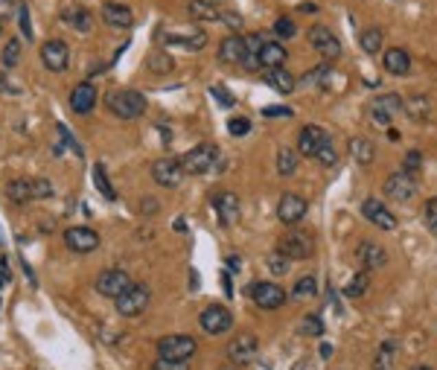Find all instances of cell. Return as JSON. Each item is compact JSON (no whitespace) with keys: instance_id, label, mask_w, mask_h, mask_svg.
I'll return each mask as SVG.
<instances>
[{"instance_id":"cell-1","label":"cell","mask_w":437,"mask_h":370,"mask_svg":"<svg viewBox=\"0 0 437 370\" xmlns=\"http://www.w3.org/2000/svg\"><path fill=\"white\" fill-rule=\"evenodd\" d=\"M105 105L120 120H137V117L146 114V96L140 91H128V88L111 91L105 96Z\"/></svg>"},{"instance_id":"cell-2","label":"cell","mask_w":437,"mask_h":370,"mask_svg":"<svg viewBox=\"0 0 437 370\" xmlns=\"http://www.w3.org/2000/svg\"><path fill=\"white\" fill-rule=\"evenodd\" d=\"M6 195L12 202H35V199H50L53 195V184L47 178H15L6 184Z\"/></svg>"},{"instance_id":"cell-3","label":"cell","mask_w":437,"mask_h":370,"mask_svg":"<svg viewBox=\"0 0 437 370\" xmlns=\"http://www.w3.org/2000/svg\"><path fill=\"white\" fill-rule=\"evenodd\" d=\"M114 303H117V312L123 315V318H137V315H143L146 309H149L152 292H149L146 283H131V286L120 294Z\"/></svg>"},{"instance_id":"cell-4","label":"cell","mask_w":437,"mask_h":370,"mask_svg":"<svg viewBox=\"0 0 437 370\" xmlns=\"http://www.w3.org/2000/svg\"><path fill=\"white\" fill-rule=\"evenodd\" d=\"M181 160V169H184V175H208V172L216 166L218 160V149L213 143H199L196 149H190Z\"/></svg>"},{"instance_id":"cell-5","label":"cell","mask_w":437,"mask_h":370,"mask_svg":"<svg viewBox=\"0 0 437 370\" xmlns=\"http://www.w3.org/2000/svg\"><path fill=\"white\" fill-rule=\"evenodd\" d=\"M277 254H283L286 260H309L315 257V237L309 230H289L277 242Z\"/></svg>"},{"instance_id":"cell-6","label":"cell","mask_w":437,"mask_h":370,"mask_svg":"<svg viewBox=\"0 0 437 370\" xmlns=\"http://www.w3.org/2000/svg\"><path fill=\"white\" fill-rule=\"evenodd\" d=\"M199 350V344L192 336H164L157 341V359L164 362H187Z\"/></svg>"},{"instance_id":"cell-7","label":"cell","mask_w":437,"mask_h":370,"mask_svg":"<svg viewBox=\"0 0 437 370\" xmlns=\"http://www.w3.org/2000/svg\"><path fill=\"white\" fill-rule=\"evenodd\" d=\"M306 39L312 44V50L321 53L326 61H333V58L341 56V39H338V35L326 27V23H312L309 32H306Z\"/></svg>"},{"instance_id":"cell-8","label":"cell","mask_w":437,"mask_h":370,"mask_svg":"<svg viewBox=\"0 0 437 370\" xmlns=\"http://www.w3.org/2000/svg\"><path fill=\"white\" fill-rule=\"evenodd\" d=\"M330 146H333L330 131L321 126H303L298 134V155H303V157H318Z\"/></svg>"},{"instance_id":"cell-9","label":"cell","mask_w":437,"mask_h":370,"mask_svg":"<svg viewBox=\"0 0 437 370\" xmlns=\"http://www.w3.org/2000/svg\"><path fill=\"white\" fill-rule=\"evenodd\" d=\"M248 298L260 306V309H280V306L286 303V289L283 286H277V283H269V280H262V283H251L248 286Z\"/></svg>"},{"instance_id":"cell-10","label":"cell","mask_w":437,"mask_h":370,"mask_svg":"<svg viewBox=\"0 0 437 370\" xmlns=\"http://www.w3.org/2000/svg\"><path fill=\"white\" fill-rule=\"evenodd\" d=\"M199 324L208 336H222V332H227L230 327H234V312L222 303H210L208 309L199 315Z\"/></svg>"},{"instance_id":"cell-11","label":"cell","mask_w":437,"mask_h":370,"mask_svg":"<svg viewBox=\"0 0 437 370\" xmlns=\"http://www.w3.org/2000/svg\"><path fill=\"white\" fill-rule=\"evenodd\" d=\"M385 195L396 204H405L417 195V184H414V175H408V172H391V175L385 178Z\"/></svg>"},{"instance_id":"cell-12","label":"cell","mask_w":437,"mask_h":370,"mask_svg":"<svg viewBox=\"0 0 437 370\" xmlns=\"http://www.w3.org/2000/svg\"><path fill=\"white\" fill-rule=\"evenodd\" d=\"M361 216L368 219L373 228H379V230H396V225H399L396 213L379 199H364L361 202Z\"/></svg>"},{"instance_id":"cell-13","label":"cell","mask_w":437,"mask_h":370,"mask_svg":"<svg viewBox=\"0 0 437 370\" xmlns=\"http://www.w3.org/2000/svg\"><path fill=\"white\" fill-rule=\"evenodd\" d=\"M257 350H260V341L254 332H239L234 336V341L227 344V359L234 364H251L257 359Z\"/></svg>"},{"instance_id":"cell-14","label":"cell","mask_w":437,"mask_h":370,"mask_svg":"<svg viewBox=\"0 0 437 370\" xmlns=\"http://www.w3.org/2000/svg\"><path fill=\"white\" fill-rule=\"evenodd\" d=\"M399 114H405V102H403V96H396V94H382V96H376L373 105H370V117L379 122V126H388L394 117Z\"/></svg>"},{"instance_id":"cell-15","label":"cell","mask_w":437,"mask_h":370,"mask_svg":"<svg viewBox=\"0 0 437 370\" xmlns=\"http://www.w3.org/2000/svg\"><path fill=\"white\" fill-rule=\"evenodd\" d=\"M152 178L155 184H161L166 190H175L181 181H184V169H181L178 157H161L152 164Z\"/></svg>"},{"instance_id":"cell-16","label":"cell","mask_w":437,"mask_h":370,"mask_svg":"<svg viewBox=\"0 0 437 370\" xmlns=\"http://www.w3.org/2000/svg\"><path fill=\"white\" fill-rule=\"evenodd\" d=\"M306 210H309V202L298 193H283L280 202H277V219H280L283 225H298V221L306 216Z\"/></svg>"},{"instance_id":"cell-17","label":"cell","mask_w":437,"mask_h":370,"mask_svg":"<svg viewBox=\"0 0 437 370\" xmlns=\"http://www.w3.org/2000/svg\"><path fill=\"white\" fill-rule=\"evenodd\" d=\"M128 286H131V277H128V271H123V268H108V271H102V274L96 277V292L105 294V298H114V301Z\"/></svg>"},{"instance_id":"cell-18","label":"cell","mask_w":437,"mask_h":370,"mask_svg":"<svg viewBox=\"0 0 437 370\" xmlns=\"http://www.w3.org/2000/svg\"><path fill=\"white\" fill-rule=\"evenodd\" d=\"M65 242H67V248L73 254H91V251L100 248V233H96L93 228H85V225L67 228L65 230Z\"/></svg>"},{"instance_id":"cell-19","label":"cell","mask_w":437,"mask_h":370,"mask_svg":"<svg viewBox=\"0 0 437 370\" xmlns=\"http://www.w3.org/2000/svg\"><path fill=\"white\" fill-rule=\"evenodd\" d=\"M41 61L50 73H62L67 70V61H70V50L62 39H53V41H44L41 44Z\"/></svg>"},{"instance_id":"cell-20","label":"cell","mask_w":437,"mask_h":370,"mask_svg":"<svg viewBox=\"0 0 437 370\" xmlns=\"http://www.w3.org/2000/svg\"><path fill=\"white\" fill-rule=\"evenodd\" d=\"M356 260L361 263V271H373V268H382L388 263V251L382 248L379 242L364 239V242H359V248H356Z\"/></svg>"},{"instance_id":"cell-21","label":"cell","mask_w":437,"mask_h":370,"mask_svg":"<svg viewBox=\"0 0 437 370\" xmlns=\"http://www.w3.org/2000/svg\"><path fill=\"white\" fill-rule=\"evenodd\" d=\"M96 105V85L93 82H79L76 88L70 91V108L76 114H91Z\"/></svg>"},{"instance_id":"cell-22","label":"cell","mask_w":437,"mask_h":370,"mask_svg":"<svg viewBox=\"0 0 437 370\" xmlns=\"http://www.w3.org/2000/svg\"><path fill=\"white\" fill-rule=\"evenodd\" d=\"M102 21L114 30H128L135 27V12L126 3H102Z\"/></svg>"},{"instance_id":"cell-23","label":"cell","mask_w":437,"mask_h":370,"mask_svg":"<svg viewBox=\"0 0 437 370\" xmlns=\"http://www.w3.org/2000/svg\"><path fill=\"white\" fill-rule=\"evenodd\" d=\"M286 47L280 41H265L262 44V50L257 56V70H274V67H283L286 65Z\"/></svg>"},{"instance_id":"cell-24","label":"cell","mask_w":437,"mask_h":370,"mask_svg":"<svg viewBox=\"0 0 437 370\" xmlns=\"http://www.w3.org/2000/svg\"><path fill=\"white\" fill-rule=\"evenodd\" d=\"M218 61H225V65H242L245 61V39L242 35H227L218 44Z\"/></svg>"},{"instance_id":"cell-25","label":"cell","mask_w":437,"mask_h":370,"mask_svg":"<svg viewBox=\"0 0 437 370\" xmlns=\"http://www.w3.org/2000/svg\"><path fill=\"white\" fill-rule=\"evenodd\" d=\"M382 67L391 73V76H408L411 73V56L403 50V47H391V50H385V56H382Z\"/></svg>"},{"instance_id":"cell-26","label":"cell","mask_w":437,"mask_h":370,"mask_svg":"<svg viewBox=\"0 0 437 370\" xmlns=\"http://www.w3.org/2000/svg\"><path fill=\"white\" fill-rule=\"evenodd\" d=\"M225 12V0H190L192 21H218Z\"/></svg>"},{"instance_id":"cell-27","label":"cell","mask_w":437,"mask_h":370,"mask_svg":"<svg viewBox=\"0 0 437 370\" xmlns=\"http://www.w3.org/2000/svg\"><path fill=\"white\" fill-rule=\"evenodd\" d=\"M164 44H175L184 50H201L208 44V32L192 30V32H164Z\"/></svg>"},{"instance_id":"cell-28","label":"cell","mask_w":437,"mask_h":370,"mask_svg":"<svg viewBox=\"0 0 437 370\" xmlns=\"http://www.w3.org/2000/svg\"><path fill=\"white\" fill-rule=\"evenodd\" d=\"M213 207H216V213H218V221L222 225H230L236 216H239V199L234 193H216L213 195Z\"/></svg>"},{"instance_id":"cell-29","label":"cell","mask_w":437,"mask_h":370,"mask_svg":"<svg viewBox=\"0 0 437 370\" xmlns=\"http://www.w3.org/2000/svg\"><path fill=\"white\" fill-rule=\"evenodd\" d=\"M265 85H269V88H274L277 94L289 96V94H295L298 79L291 76V73H289L286 67H274V70H265Z\"/></svg>"},{"instance_id":"cell-30","label":"cell","mask_w":437,"mask_h":370,"mask_svg":"<svg viewBox=\"0 0 437 370\" xmlns=\"http://www.w3.org/2000/svg\"><path fill=\"white\" fill-rule=\"evenodd\" d=\"M62 21L67 23V27L76 30V32H91V27H93V15L88 9H82V6H67L62 12Z\"/></svg>"},{"instance_id":"cell-31","label":"cell","mask_w":437,"mask_h":370,"mask_svg":"<svg viewBox=\"0 0 437 370\" xmlns=\"http://www.w3.org/2000/svg\"><path fill=\"white\" fill-rule=\"evenodd\" d=\"M399 344L396 341H382L379 344V350H376L373 356V370H394L396 367V350Z\"/></svg>"},{"instance_id":"cell-32","label":"cell","mask_w":437,"mask_h":370,"mask_svg":"<svg viewBox=\"0 0 437 370\" xmlns=\"http://www.w3.org/2000/svg\"><path fill=\"white\" fill-rule=\"evenodd\" d=\"M350 155H353L356 164L370 166L373 157H376V149H373V143L368 138H353V140H350Z\"/></svg>"},{"instance_id":"cell-33","label":"cell","mask_w":437,"mask_h":370,"mask_svg":"<svg viewBox=\"0 0 437 370\" xmlns=\"http://www.w3.org/2000/svg\"><path fill=\"white\" fill-rule=\"evenodd\" d=\"M315 294H318V280H315V274H303L295 289H291V298L295 301H312Z\"/></svg>"},{"instance_id":"cell-34","label":"cell","mask_w":437,"mask_h":370,"mask_svg":"<svg viewBox=\"0 0 437 370\" xmlns=\"http://www.w3.org/2000/svg\"><path fill=\"white\" fill-rule=\"evenodd\" d=\"M382 41H385V35H382V30H379V27H370V30H364V32H361V39H359L361 50L368 53V56H376V53H382Z\"/></svg>"},{"instance_id":"cell-35","label":"cell","mask_w":437,"mask_h":370,"mask_svg":"<svg viewBox=\"0 0 437 370\" xmlns=\"http://www.w3.org/2000/svg\"><path fill=\"white\" fill-rule=\"evenodd\" d=\"M262 44H265V39L260 32H251L245 39V61H242V65H245L248 70H257V56L262 50Z\"/></svg>"},{"instance_id":"cell-36","label":"cell","mask_w":437,"mask_h":370,"mask_svg":"<svg viewBox=\"0 0 437 370\" xmlns=\"http://www.w3.org/2000/svg\"><path fill=\"white\" fill-rule=\"evenodd\" d=\"M91 178H93V184H96V190H100L108 202H114V199H117V193H114V187H111V178H108V172H105L102 164H93Z\"/></svg>"},{"instance_id":"cell-37","label":"cell","mask_w":437,"mask_h":370,"mask_svg":"<svg viewBox=\"0 0 437 370\" xmlns=\"http://www.w3.org/2000/svg\"><path fill=\"white\" fill-rule=\"evenodd\" d=\"M368 286H370V274H368V271H356V274L347 280L344 294H347L350 301H353V298H361V294L368 292Z\"/></svg>"},{"instance_id":"cell-38","label":"cell","mask_w":437,"mask_h":370,"mask_svg":"<svg viewBox=\"0 0 437 370\" xmlns=\"http://www.w3.org/2000/svg\"><path fill=\"white\" fill-rule=\"evenodd\" d=\"M146 67H149L152 73H172L175 61L169 58V53H164L161 47H157V50H152V53H149V58H146Z\"/></svg>"},{"instance_id":"cell-39","label":"cell","mask_w":437,"mask_h":370,"mask_svg":"<svg viewBox=\"0 0 437 370\" xmlns=\"http://www.w3.org/2000/svg\"><path fill=\"white\" fill-rule=\"evenodd\" d=\"M330 76H333V65H330V61H324V65H318L312 73H306L300 82H303V88H312V85H326Z\"/></svg>"},{"instance_id":"cell-40","label":"cell","mask_w":437,"mask_h":370,"mask_svg":"<svg viewBox=\"0 0 437 370\" xmlns=\"http://www.w3.org/2000/svg\"><path fill=\"white\" fill-rule=\"evenodd\" d=\"M18 58H21V41L18 39H9L3 44V56H0V65H3V70L9 73L12 67L18 65Z\"/></svg>"},{"instance_id":"cell-41","label":"cell","mask_w":437,"mask_h":370,"mask_svg":"<svg viewBox=\"0 0 437 370\" xmlns=\"http://www.w3.org/2000/svg\"><path fill=\"white\" fill-rule=\"evenodd\" d=\"M295 169H298V152L283 146V149L277 152V172H280V175H291Z\"/></svg>"},{"instance_id":"cell-42","label":"cell","mask_w":437,"mask_h":370,"mask_svg":"<svg viewBox=\"0 0 437 370\" xmlns=\"http://www.w3.org/2000/svg\"><path fill=\"white\" fill-rule=\"evenodd\" d=\"M324 332V320H321V315H306L303 318V324H300V336H321Z\"/></svg>"},{"instance_id":"cell-43","label":"cell","mask_w":437,"mask_h":370,"mask_svg":"<svg viewBox=\"0 0 437 370\" xmlns=\"http://www.w3.org/2000/svg\"><path fill=\"white\" fill-rule=\"evenodd\" d=\"M423 219H426V228L437 237V195H434V199H429L426 207H423Z\"/></svg>"},{"instance_id":"cell-44","label":"cell","mask_w":437,"mask_h":370,"mask_svg":"<svg viewBox=\"0 0 437 370\" xmlns=\"http://www.w3.org/2000/svg\"><path fill=\"white\" fill-rule=\"evenodd\" d=\"M289 265H291V260H286L283 254H269V271H271L274 277L286 274V271H289Z\"/></svg>"},{"instance_id":"cell-45","label":"cell","mask_w":437,"mask_h":370,"mask_svg":"<svg viewBox=\"0 0 437 370\" xmlns=\"http://www.w3.org/2000/svg\"><path fill=\"white\" fill-rule=\"evenodd\" d=\"M274 32H277V39H291V35L298 32V27H295V21H291V18H277L274 21Z\"/></svg>"},{"instance_id":"cell-46","label":"cell","mask_w":437,"mask_h":370,"mask_svg":"<svg viewBox=\"0 0 437 370\" xmlns=\"http://www.w3.org/2000/svg\"><path fill=\"white\" fill-rule=\"evenodd\" d=\"M227 131L234 134V138H245V134L251 131V122L245 117H234V120L227 122Z\"/></svg>"},{"instance_id":"cell-47","label":"cell","mask_w":437,"mask_h":370,"mask_svg":"<svg viewBox=\"0 0 437 370\" xmlns=\"http://www.w3.org/2000/svg\"><path fill=\"white\" fill-rule=\"evenodd\" d=\"M18 27H21V32H23V39H32V27H30V9H27V3H21L18 6Z\"/></svg>"},{"instance_id":"cell-48","label":"cell","mask_w":437,"mask_h":370,"mask_svg":"<svg viewBox=\"0 0 437 370\" xmlns=\"http://www.w3.org/2000/svg\"><path fill=\"white\" fill-rule=\"evenodd\" d=\"M423 166V155L417 152V149H411L408 155H405V164H403V172H408V175H414V172Z\"/></svg>"},{"instance_id":"cell-49","label":"cell","mask_w":437,"mask_h":370,"mask_svg":"<svg viewBox=\"0 0 437 370\" xmlns=\"http://www.w3.org/2000/svg\"><path fill=\"white\" fill-rule=\"evenodd\" d=\"M149 370H190L187 362H164V359H155Z\"/></svg>"},{"instance_id":"cell-50","label":"cell","mask_w":437,"mask_h":370,"mask_svg":"<svg viewBox=\"0 0 437 370\" xmlns=\"http://www.w3.org/2000/svg\"><path fill=\"white\" fill-rule=\"evenodd\" d=\"M18 0H0V23L12 18V12H18Z\"/></svg>"},{"instance_id":"cell-51","label":"cell","mask_w":437,"mask_h":370,"mask_svg":"<svg viewBox=\"0 0 437 370\" xmlns=\"http://www.w3.org/2000/svg\"><path fill=\"white\" fill-rule=\"evenodd\" d=\"M218 21L227 23L230 30H239V27H242V15H239V12H230V9H225V12H222V18H218Z\"/></svg>"},{"instance_id":"cell-52","label":"cell","mask_w":437,"mask_h":370,"mask_svg":"<svg viewBox=\"0 0 437 370\" xmlns=\"http://www.w3.org/2000/svg\"><path fill=\"white\" fill-rule=\"evenodd\" d=\"M262 114L265 117H291V108H286V105H269V108H262Z\"/></svg>"},{"instance_id":"cell-53","label":"cell","mask_w":437,"mask_h":370,"mask_svg":"<svg viewBox=\"0 0 437 370\" xmlns=\"http://www.w3.org/2000/svg\"><path fill=\"white\" fill-rule=\"evenodd\" d=\"M210 94H213V96H216V100H218V102H222V105H227V108H230V105H234V96H227V94H225V88H222V85H213V88H210Z\"/></svg>"},{"instance_id":"cell-54","label":"cell","mask_w":437,"mask_h":370,"mask_svg":"<svg viewBox=\"0 0 437 370\" xmlns=\"http://www.w3.org/2000/svg\"><path fill=\"white\" fill-rule=\"evenodd\" d=\"M315 160H318V164H324V166H335V160H338V157H335V149L330 146V149H324Z\"/></svg>"},{"instance_id":"cell-55","label":"cell","mask_w":437,"mask_h":370,"mask_svg":"<svg viewBox=\"0 0 437 370\" xmlns=\"http://www.w3.org/2000/svg\"><path fill=\"white\" fill-rule=\"evenodd\" d=\"M137 210H140L143 216H155V213H157V202H155V199H143V202L137 204Z\"/></svg>"},{"instance_id":"cell-56","label":"cell","mask_w":437,"mask_h":370,"mask_svg":"<svg viewBox=\"0 0 437 370\" xmlns=\"http://www.w3.org/2000/svg\"><path fill=\"white\" fill-rule=\"evenodd\" d=\"M6 283H9V265L3 257H0V286H6Z\"/></svg>"},{"instance_id":"cell-57","label":"cell","mask_w":437,"mask_h":370,"mask_svg":"<svg viewBox=\"0 0 437 370\" xmlns=\"http://www.w3.org/2000/svg\"><path fill=\"white\" fill-rule=\"evenodd\" d=\"M318 353H321V359H330V356H333V344H330V341L321 344V350H318Z\"/></svg>"},{"instance_id":"cell-58","label":"cell","mask_w":437,"mask_h":370,"mask_svg":"<svg viewBox=\"0 0 437 370\" xmlns=\"http://www.w3.org/2000/svg\"><path fill=\"white\" fill-rule=\"evenodd\" d=\"M291 370H312V364L303 359V362H295V367H291Z\"/></svg>"},{"instance_id":"cell-59","label":"cell","mask_w":437,"mask_h":370,"mask_svg":"<svg viewBox=\"0 0 437 370\" xmlns=\"http://www.w3.org/2000/svg\"><path fill=\"white\" fill-rule=\"evenodd\" d=\"M399 138H403V134H399V131H396V129H391V131H388V140H394V143H396V140H399Z\"/></svg>"},{"instance_id":"cell-60","label":"cell","mask_w":437,"mask_h":370,"mask_svg":"<svg viewBox=\"0 0 437 370\" xmlns=\"http://www.w3.org/2000/svg\"><path fill=\"white\" fill-rule=\"evenodd\" d=\"M411 370H434V367H429V364H414Z\"/></svg>"}]
</instances>
